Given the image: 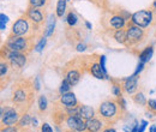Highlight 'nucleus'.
<instances>
[{"label":"nucleus","mask_w":156,"mask_h":132,"mask_svg":"<svg viewBox=\"0 0 156 132\" xmlns=\"http://www.w3.org/2000/svg\"><path fill=\"white\" fill-rule=\"evenodd\" d=\"M35 91L36 90L34 88V83L31 84L30 80H24V79L17 80L12 88V97H11L12 105L22 114L27 113L34 102Z\"/></svg>","instance_id":"obj_1"},{"label":"nucleus","mask_w":156,"mask_h":132,"mask_svg":"<svg viewBox=\"0 0 156 132\" xmlns=\"http://www.w3.org/2000/svg\"><path fill=\"white\" fill-rule=\"evenodd\" d=\"M42 28L43 25H36L34 24L30 19L27 17L24 13L17 18V20L12 24L11 28V34L15 36H22V37H30L36 38L37 36H41L42 34Z\"/></svg>","instance_id":"obj_2"},{"label":"nucleus","mask_w":156,"mask_h":132,"mask_svg":"<svg viewBox=\"0 0 156 132\" xmlns=\"http://www.w3.org/2000/svg\"><path fill=\"white\" fill-rule=\"evenodd\" d=\"M124 111L118 105L117 98L115 100H105L100 103L98 108V116L107 125H112L117 123L121 118Z\"/></svg>","instance_id":"obj_3"},{"label":"nucleus","mask_w":156,"mask_h":132,"mask_svg":"<svg viewBox=\"0 0 156 132\" xmlns=\"http://www.w3.org/2000/svg\"><path fill=\"white\" fill-rule=\"evenodd\" d=\"M131 16L126 15V12L122 10L121 12H114V11H107L102 16V25L107 30L115 31L118 29H122L126 27V20L130 22Z\"/></svg>","instance_id":"obj_4"},{"label":"nucleus","mask_w":156,"mask_h":132,"mask_svg":"<svg viewBox=\"0 0 156 132\" xmlns=\"http://www.w3.org/2000/svg\"><path fill=\"white\" fill-rule=\"evenodd\" d=\"M34 40L30 37H22V36H15L9 35V37L5 42L4 48L12 52H20L23 54H27L34 48Z\"/></svg>","instance_id":"obj_5"},{"label":"nucleus","mask_w":156,"mask_h":132,"mask_svg":"<svg viewBox=\"0 0 156 132\" xmlns=\"http://www.w3.org/2000/svg\"><path fill=\"white\" fill-rule=\"evenodd\" d=\"M22 113L12 105V106H1L0 109V120L2 126H15L18 124Z\"/></svg>","instance_id":"obj_6"},{"label":"nucleus","mask_w":156,"mask_h":132,"mask_svg":"<svg viewBox=\"0 0 156 132\" xmlns=\"http://www.w3.org/2000/svg\"><path fill=\"white\" fill-rule=\"evenodd\" d=\"M154 19H155V13L151 10H139L133 15H131V19L129 23L145 29L154 23Z\"/></svg>","instance_id":"obj_7"},{"label":"nucleus","mask_w":156,"mask_h":132,"mask_svg":"<svg viewBox=\"0 0 156 132\" xmlns=\"http://www.w3.org/2000/svg\"><path fill=\"white\" fill-rule=\"evenodd\" d=\"M127 42H126V47L127 48H132L137 45H139L140 42L144 41L145 38V30L140 27H137V25H133L131 23H127Z\"/></svg>","instance_id":"obj_8"},{"label":"nucleus","mask_w":156,"mask_h":132,"mask_svg":"<svg viewBox=\"0 0 156 132\" xmlns=\"http://www.w3.org/2000/svg\"><path fill=\"white\" fill-rule=\"evenodd\" d=\"M5 60L11 65L13 71H22L27 64V54L5 49Z\"/></svg>","instance_id":"obj_9"},{"label":"nucleus","mask_w":156,"mask_h":132,"mask_svg":"<svg viewBox=\"0 0 156 132\" xmlns=\"http://www.w3.org/2000/svg\"><path fill=\"white\" fill-rule=\"evenodd\" d=\"M25 15H27L28 18L30 19L34 24H36V25H43L47 22L44 13L40 9H36V7H28Z\"/></svg>","instance_id":"obj_10"},{"label":"nucleus","mask_w":156,"mask_h":132,"mask_svg":"<svg viewBox=\"0 0 156 132\" xmlns=\"http://www.w3.org/2000/svg\"><path fill=\"white\" fill-rule=\"evenodd\" d=\"M59 103L62 108H71V107H76L78 106V100L76 97V95L73 94L72 91H69L66 94L60 95L59 97Z\"/></svg>","instance_id":"obj_11"},{"label":"nucleus","mask_w":156,"mask_h":132,"mask_svg":"<svg viewBox=\"0 0 156 132\" xmlns=\"http://www.w3.org/2000/svg\"><path fill=\"white\" fill-rule=\"evenodd\" d=\"M124 91H126L127 94L133 95L136 94L137 89H138V78L136 76H130L127 78H125L122 80V84H121Z\"/></svg>","instance_id":"obj_12"},{"label":"nucleus","mask_w":156,"mask_h":132,"mask_svg":"<svg viewBox=\"0 0 156 132\" xmlns=\"http://www.w3.org/2000/svg\"><path fill=\"white\" fill-rule=\"evenodd\" d=\"M80 78H82V72H80V70L77 69V67L69 69L66 71V73H65V79H67L72 84V87L77 84L78 82L80 80Z\"/></svg>","instance_id":"obj_13"},{"label":"nucleus","mask_w":156,"mask_h":132,"mask_svg":"<svg viewBox=\"0 0 156 132\" xmlns=\"http://www.w3.org/2000/svg\"><path fill=\"white\" fill-rule=\"evenodd\" d=\"M87 127L89 132H100L105 129V123L98 116H95L90 120H87Z\"/></svg>","instance_id":"obj_14"},{"label":"nucleus","mask_w":156,"mask_h":132,"mask_svg":"<svg viewBox=\"0 0 156 132\" xmlns=\"http://www.w3.org/2000/svg\"><path fill=\"white\" fill-rule=\"evenodd\" d=\"M80 118H83L84 120H90L93 118H95L98 114L96 111L91 107V106H88V105H80L79 106V114H78Z\"/></svg>","instance_id":"obj_15"},{"label":"nucleus","mask_w":156,"mask_h":132,"mask_svg":"<svg viewBox=\"0 0 156 132\" xmlns=\"http://www.w3.org/2000/svg\"><path fill=\"white\" fill-rule=\"evenodd\" d=\"M89 72L94 76L95 78H98V79H105V78H107V76L105 75V72L102 71L98 61H93L89 65Z\"/></svg>","instance_id":"obj_16"},{"label":"nucleus","mask_w":156,"mask_h":132,"mask_svg":"<svg viewBox=\"0 0 156 132\" xmlns=\"http://www.w3.org/2000/svg\"><path fill=\"white\" fill-rule=\"evenodd\" d=\"M113 38L120 45H126V42H127V30L125 28H122V29H118L115 31H113Z\"/></svg>","instance_id":"obj_17"},{"label":"nucleus","mask_w":156,"mask_h":132,"mask_svg":"<svg viewBox=\"0 0 156 132\" xmlns=\"http://www.w3.org/2000/svg\"><path fill=\"white\" fill-rule=\"evenodd\" d=\"M153 53H154V49H153V46H149L147 48H144L140 53H139V62H148L151 57H153Z\"/></svg>","instance_id":"obj_18"},{"label":"nucleus","mask_w":156,"mask_h":132,"mask_svg":"<svg viewBox=\"0 0 156 132\" xmlns=\"http://www.w3.org/2000/svg\"><path fill=\"white\" fill-rule=\"evenodd\" d=\"M11 69H12L11 65L5 59H2L1 62H0V79H1V82L4 80V78L9 77V72H10Z\"/></svg>","instance_id":"obj_19"},{"label":"nucleus","mask_w":156,"mask_h":132,"mask_svg":"<svg viewBox=\"0 0 156 132\" xmlns=\"http://www.w3.org/2000/svg\"><path fill=\"white\" fill-rule=\"evenodd\" d=\"M31 123H33V116L27 112V113L22 114V116H20V121H18V124H17V126H18L20 129H25V127H28Z\"/></svg>","instance_id":"obj_20"},{"label":"nucleus","mask_w":156,"mask_h":132,"mask_svg":"<svg viewBox=\"0 0 156 132\" xmlns=\"http://www.w3.org/2000/svg\"><path fill=\"white\" fill-rule=\"evenodd\" d=\"M55 16L57 15H51L47 19V28H46V36H51L54 31V25H55Z\"/></svg>","instance_id":"obj_21"},{"label":"nucleus","mask_w":156,"mask_h":132,"mask_svg":"<svg viewBox=\"0 0 156 132\" xmlns=\"http://www.w3.org/2000/svg\"><path fill=\"white\" fill-rule=\"evenodd\" d=\"M66 2H67V0H58V2H57L55 15L59 18H62V16L66 12Z\"/></svg>","instance_id":"obj_22"},{"label":"nucleus","mask_w":156,"mask_h":132,"mask_svg":"<svg viewBox=\"0 0 156 132\" xmlns=\"http://www.w3.org/2000/svg\"><path fill=\"white\" fill-rule=\"evenodd\" d=\"M37 105H39V112L40 113H44L48 108V100L44 95H40L39 100H37Z\"/></svg>","instance_id":"obj_23"},{"label":"nucleus","mask_w":156,"mask_h":132,"mask_svg":"<svg viewBox=\"0 0 156 132\" xmlns=\"http://www.w3.org/2000/svg\"><path fill=\"white\" fill-rule=\"evenodd\" d=\"M132 100H133V102L137 103V105H139V106H147V103H148V101H147V98H145V96L143 93H136V94H133L132 96Z\"/></svg>","instance_id":"obj_24"},{"label":"nucleus","mask_w":156,"mask_h":132,"mask_svg":"<svg viewBox=\"0 0 156 132\" xmlns=\"http://www.w3.org/2000/svg\"><path fill=\"white\" fill-rule=\"evenodd\" d=\"M66 22H67V24H69V27H70V28L76 27V25H77V23H78L77 15H76L73 11H70V12L67 13V16H66Z\"/></svg>","instance_id":"obj_25"},{"label":"nucleus","mask_w":156,"mask_h":132,"mask_svg":"<svg viewBox=\"0 0 156 132\" xmlns=\"http://www.w3.org/2000/svg\"><path fill=\"white\" fill-rule=\"evenodd\" d=\"M71 88H72V84L67 80V79H62V82H61V84H60V88H59V93L60 95L62 94H66V93H69V91H71Z\"/></svg>","instance_id":"obj_26"},{"label":"nucleus","mask_w":156,"mask_h":132,"mask_svg":"<svg viewBox=\"0 0 156 132\" xmlns=\"http://www.w3.org/2000/svg\"><path fill=\"white\" fill-rule=\"evenodd\" d=\"M49 0H29V7H36V9H42L48 5Z\"/></svg>","instance_id":"obj_27"},{"label":"nucleus","mask_w":156,"mask_h":132,"mask_svg":"<svg viewBox=\"0 0 156 132\" xmlns=\"http://www.w3.org/2000/svg\"><path fill=\"white\" fill-rule=\"evenodd\" d=\"M122 87H121V84H117V83H114L113 84V87H112V94L114 95L115 97H120L121 94H122Z\"/></svg>","instance_id":"obj_28"},{"label":"nucleus","mask_w":156,"mask_h":132,"mask_svg":"<svg viewBox=\"0 0 156 132\" xmlns=\"http://www.w3.org/2000/svg\"><path fill=\"white\" fill-rule=\"evenodd\" d=\"M20 129L15 125V126H1V130L0 132H20Z\"/></svg>","instance_id":"obj_29"},{"label":"nucleus","mask_w":156,"mask_h":132,"mask_svg":"<svg viewBox=\"0 0 156 132\" xmlns=\"http://www.w3.org/2000/svg\"><path fill=\"white\" fill-rule=\"evenodd\" d=\"M98 64H100V66H101L102 71L105 72V75L107 76V78H108V75H107V69H106V57H105V55H100V57H98Z\"/></svg>","instance_id":"obj_30"},{"label":"nucleus","mask_w":156,"mask_h":132,"mask_svg":"<svg viewBox=\"0 0 156 132\" xmlns=\"http://www.w3.org/2000/svg\"><path fill=\"white\" fill-rule=\"evenodd\" d=\"M147 107L149 108V111L156 113V100H148V103H147Z\"/></svg>","instance_id":"obj_31"},{"label":"nucleus","mask_w":156,"mask_h":132,"mask_svg":"<svg viewBox=\"0 0 156 132\" xmlns=\"http://www.w3.org/2000/svg\"><path fill=\"white\" fill-rule=\"evenodd\" d=\"M44 45H46V37H41L40 42L36 43V46H35V51H36V52H41V51L43 49Z\"/></svg>","instance_id":"obj_32"},{"label":"nucleus","mask_w":156,"mask_h":132,"mask_svg":"<svg viewBox=\"0 0 156 132\" xmlns=\"http://www.w3.org/2000/svg\"><path fill=\"white\" fill-rule=\"evenodd\" d=\"M41 132H54V131H53L52 126H51L48 123H43V124L41 125Z\"/></svg>","instance_id":"obj_33"},{"label":"nucleus","mask_w":156,"mask_h":132,"mask_svg":"<svg viewBox=\"0 0 156 132\" xmlns=\"http://www.w3.org/2000/svg\"><path fill=\"white\" fill-rule=\"evenodd\" d=\"M0 18H1V30H5V28H6V22L9 20V18H7V16H5L4 13H1L0 15Z\"/></svg>","instance_id":"obj_34"},{"label":"nucleus","mask_w":156,"mask_h":132,"mask_svg":"<svg viewBox=\"0 0 156 132\" xmlns=\"http://www.w3.org/2000/svg\"><path fill=\"white\" fill-rule=\"evenodd\" d=\"M76 49H77L78 52H84L87 49V45L84 42H79V43H77V46H76Z\"/></svg>","instance_id":"obj_35"},{"label":"nucleus","mask_w":156,"mask_h":132,"mask_svg":"<svg viewBox=\"0 0 156 132\" xmlns=\"http://www.w3.org/2000/svg\"><path fill=\"white\" fill-rule=\"evenodd\" d=\"M147 125H148V121H145V120H142V121H140V126H138V132H143V131H144V129L147 127Z\"/></svg>","instance_id":"obj_36"},{"label":"nucleus","mask_w":156,"mask_h":132,"mask_svg":"<svg viewBox=\"0 0 156 132\" xmlns=\"http://www.w3.org/2000/svg\"><path fill=\"white\" fill-rule=\"evenodd\" d=\"M102 132H118L117 130H114L113 127H111V126H107V127H105Z\"/></svg>","instance_id":"obj_37"},{"label":"nucleus","mask_w":156,"mask_h":132,"mask_svg":"<svg viewBox=\"0 0 156 132\" xmlns=\"http://www.w3.org/2000/svg\"><path fill=\"white\" fill-rule=\"evenodd\" d=\"M34 88L36 91H39L40 89V84H39V78H35V82H34Z\"/></svg>","instance_id":"obj_38"},{"label":"nucleus","mask_w":156,"mask_h":132,"mask_svg":"<svg viewBox=\"0 0 156 132\" xmlns=\"http://www.w3.org/2000/svg\"><path fill=\"white\" fill-rule=\"evenodd\" d=\"M151 11L156 13V0H154V1H153V5H151Z\"/></svg>","instance_id":"obj_39"},{"label":"nucleus","mask_w":156,"mask_h":132,"mask_svg":"<svg viewBox=\"0 0 156 132\" xmlns=\"http://www.w3.org/2000/svg\"><path fill=\"white\" fill-rule=\"evenodd\" d=\"M149 132H156V125H151L149 127Z\"/></svg>","instance_id":"obj_40"},{"label":"nucleus","mask_w":156,"mask_h":132,"mask_svg":"<svg viewBox=\"0 0 156 132\" xmlns=\"http://www.w3.org/2000/svg\"><path fill=\"white\" fill-rule=\"evenodd\" d=\"M84 24H85V27H87V29H89V30H90V29L93 28V27H91V24H90L89 22H84Z\"/></svg>","instance_id":"obj_41"},{"label":"nucleus","mask_w":156,"mask_h":132,"mask_svg":"<svg viewBox=\"0 0 156 132\" xmlns=\"http://www.w3.org/2000/svg\"><path fill=\"white\" fill-rule=\"evenodd\" d=\"M22 131H23V130H22V129H20V132H22ZM24 132H27V130H24Z\"/></svg>","instance_id":"obj_42"}]
</instances>
